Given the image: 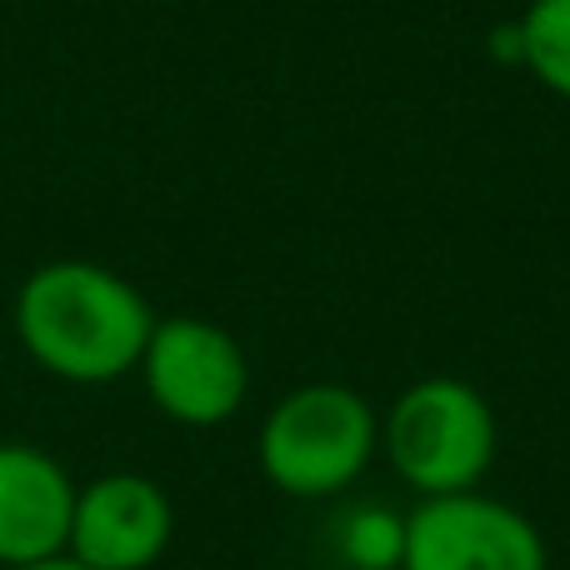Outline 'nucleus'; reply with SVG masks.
<instances>
[{
    "instance_id": "obj_3",
    "label": "nucleus",
    "mask_w": 570,
    "mask_h": 570,
    "mask_svg": "<svg viewBox=\"0 0 570 570\" xmlns=\"http://www.w3.org/2000/svg\"><path fill=\"white\" fill-rule=\"evenodd\" d=\"M381 445L415 495H455L481 491L501 451V425L471 381L425 375L391 401Z\"/></svg>"
},
{
    "instance_id": "obj_7",
    "label": "nucleus",
    "mask_w": 570,
    "mask_h": 570,
    "mask_svg": "<svg viewBox=\"0 0 570 570\" xmlns=\"http://www.w3.org/2000/svg\"><path fill=\"white\" fill-rule=\"evenodd\" d=\"M76 481L36 441H0V566L20 570L66 556Z\"/></svg>"
},
{
    "instance_id": "obj_6",
    "label": "nucleus",
    "mask_w": 570,
    "mask_h": 570,
    "mask_svg": "<svg viewBox=\"0 0 570 570\" xmlns=\"http://www.w3.org/2000/svg\"><path fill=\"white\" fill-rule=\"evenodd\" d=\"M176 541L166 485L140 471H106L76 485L66 556L86 570H150Z\"/></svg>"
},
{
    "instance_id": "obj_5",
    "label": "nucleus",
    "mask_w": 570,
    "mask_h": 570,
    "mask_svg": "<svg viewBox=\"0 0 570 570\" xmlns=\"http://www.w3.org/2000/svg\"><path fill=\"white\" fill-rule=\"evenodd\" d=\"M401 570H551L541 525L485 491L421 495L405 515Z\"/></svg>"
},
{
    "instance_id": "obj_10",
    "label": "nucleus",
    "mask_w": 570,
    "mask_h": 570,
    "mask_svg": "<svg viewBox=\"0 0 570 570\" xmlns=\"http://www.w3.org/2000/svg\"><path fill=\"white\" fill-rule=\"evenodd\" d=\"M20 570H86L80 561H70V556H50V561H36V566H20Z\"/></svg>"
},
{
    "instance_id": "obj_8",
    "label": "nucleus",
    "mask_w": 570,
    "mask_h": 570,
    "mask_svg": "<svg viewBox=\"0 0 570 570\" xmlns=\"http://www.w3.org/2000/svg\"><path fill=\"white\" fill-rule=\"evenodd\" d=\"M515 40H521V66L551 96L570 100V0H531L515 20Z\"/></svg>"
},
{
    "instance_id": "obj_4",
    "label": "nucleus",
    "mask_w": 570,
    "mask_h": 570,
    "mask_svg": "<svg viewBox=\"0 0 570 570\" xmlns=\"http://www.w3.org/2000/svg\"><path fill=\"white\" fill-rule=\"evenodd\" d=\"M140 381L166 421L186 431H216L246 405L250 361L246 345L206 315H156L140 355Z\"/></svg>"
},
{
    "instance_id": "obj_2",
    "label": "nucleus",
    "mask_w": 570,
    "mask_h": 570,
    "mask_svg": "<svg viewBox=\"0 0 570 570\" xmlns=\"http://www.w3.org/2000/svg\"><path fill=\"white\" fill-rule=\"evenodd\" d=\"M375 445H381L375 405L355 385L311 381L285 391L266 411L256 461L281 495L325 501L361 481L365 465L375 461Z\"/></svg>"
},
{
    "instance_id": "obj_9",
    "label": "nucleus",
    "mask_w": 570,
    "mask_h": 570,
    "mask_svg": "<svg viewBox=\"0 0 570 570\" xmlns=\"http://www.w3.org/2000/svg\"><path fill=\"white\" fill-rule=\"evenodd\" d=\"M351 531H345V551L355 556L361 570H385V566H401V541H405V515L391 511H355Z\"/></svg>"
},
{
    "instance_id": "obj_1",
    "label": "nucleus",
    "mask_w": 570,
    "mask_h": 570,
    "mask_svg": "<svg viewBox=\"0 0 570 570\" xmlns=\"http://www.w3.org/2000/svg\"><path fill=\"white\" fill-rule=\"evenodd\" d=\"M20 351L66 385H110L140 371L156 311L136 281L100 261H46L10 301Z\"/></svg>"
}]
</instances>
